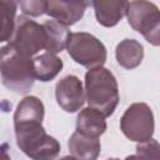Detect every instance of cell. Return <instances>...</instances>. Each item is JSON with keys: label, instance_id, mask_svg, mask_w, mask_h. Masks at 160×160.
Returning a JSON list of instances; mask_svg holds the SVG:
<instances>
[{"label": "cell", "instance_id": "cell-1", "mask_svg": "<svg viewBox=\"0 0 160 160\" xmlns=\"http://www.w3.org/2000/svg\"><path fill=\"white\" fill-rule=\"evenodd\" d=\"M85 100L90 108L99 110L105 118L114 114L119 100V85L114 74L102 66L90 69L85 74Z\"/></svg>", "mask_w": 160, "mask_h": 160}, {"label": "cell", "instance_id": "cell-8", "mask_svg": "<svg viewBox=\"0 0 160 160\" xmlns=\"http://www.w3.org/2000/svg\"><path fill=\"white\" fill-rule=\"evenodd\" d=\"M55 99L66 112H76L85 102V91L81 80L75 75H66L56 82Z\"/></svg>", "mask_w": 160, "mask_h": 160}, {"label": "cell", "instance_id": "cell-4", "mask_svg": "<svg viewBox=\"0 0 160 160\" xmlns=\"http://www.w3.org/2000/svg\"><path fill=\"white\" fill-rule=\"evenodd\" d=\"M66 50L71 59L88 70L100 68L106 61L105 45L92 34L89 32H70Z\"/></svg>", "mask_w": 160, "mask_h": 160}, {"label": "cell", "instance_id": "cell-21", "mask_svg": "<svg viewBox=\"0 0 160 160\" xmlns=\"http://www.w3.org/2000/svg\"><path fill=\"white\" fill-rule=\"evenodd\" d=\"M76 1L82 2L84 5H86V8H88V6H90V4H91V0H76Z\"/></svg>", "mask_w": 160, "mask_h": 160}, {"label": "cell", "instance_id": "cell-19", "mask_svg": "<svg viewBox=\"0 0 160 160\" xmlns=\"http://www.w3.org/2000/svg\"><path fill=\"white\" fill-rule=\"evenodd\" d=\"M159 142L155 139L146 140L144 142H138L136 145V156L144 159H158L159 158Z\"/></svg>", "mask_w": 160, "mask_h": 160}, {"label": "cell", "instance_id": "cell-5", "mask_svg": "<svg viewBox=\"0 0 160 160\" xmlns=\"http://www.w3.org/2000/svg\"><path fill=\"white\" fill-rule=\"evenodd\" d=\"M129 25L140 32L154 46L160 44V12L159 8L149 0H132L126 10Z\"/></svg>", "mask_w": 160, "mask_h": 160}, {"label": "cell", "instance_id": "cell-2", "mask_svg": "<svg viewBox=\"0 0 160 160\" xmlns=\"http://www.w3.org/2000/svg\"><path fill=\"white\" fill-rule=\"evenodd\" d=\"M0 75L4 86L16 94L28 92L36 79L31 56L21 54L10 42L0 49Z\"/></svg>", "mask_w": 160, "mask_h": 160}, {"label": "cell", "instance_id": "cell-14", "mask_svg": "<svg viewBox=\"0 0 160 160\" xmlns=\"http://www.w3.org/2000/svg\"><path fill=\"white\" fill-rule=\"evenodd\" d=\"M115 56L118 64L124 69H135L144 59V46L135 39H124L118 44Z\"/></svg>", "mask_w": 160, "mask_h": 160}, {"label": "cell", "instance_id": "cell-16", "mask_svg": "<svg viewBox=\"0 0 160 160\" xmlns=\"http://www.w3.org/2000/svg\"><path fill=\"white\" fill-rule=\"evenodd\" d=\"M35 78L42 82L51 81L58 76V74L62 69V60L58 58L55 54L44 52L32 59Z\"/></svg>", "mask_w": 160, "mask_h": 160}, {"label": "cell", "instance_id": "cell-12", "mask_svg": "<svg viewBox=\"0 0 160 160\" xmlns=\"http://www.w3.org/2000/svg\"><path fill=\"white\" fill-rule=\"evenodd\" d=\"M45 108L42 101L36 96H25L16 106L14 112V126L31 122L42 124Z\"/></svg>", "mask_w": 160, "mask_h": 160}, {"label": "cell", "instance_id": "cell-9", "mask_svg": "<svg viewBox=\"0 0 160 160\" xmlns=\"http://www.w3.org/2000/svg\"><path fill=\"white\" fill-rule=\"evenodd\" d=\"M85 10L86 5L76 0H48L45 14L66 26H71L84 16Z\"/></svg>", "mask_w": 160, "mask_h": 160}, {"label": "cell", "instance_id": "cell-18", "mask_svg": "<svg viewBox=\"0 0 160 160\" xmlns=\"http://www.w3.org/2000/svg\"><path fill=\"white\" fill-rule=\"evenodd\" d=\"M21 11L31 18L41 16L46 12L48 0H19Z\"/></svg>", "mask_w": 160, "mask_h": 160}, {"label": "cell", "instance_id": "cell-17", "mask_svg": "<svg viewBox=\"0 0 160 160\" xmlns=\"http://www.w3.org/2000/svg\"><path fill=\"white\" fill-rule=\"evenodd\" d=\"M19 0H0V42L10 40L16 19Z\"/></svg>", "mask_w": 160, "mask_h": 160}, {"label": "cell", "instance_id": "cell-11", "mask_svg": "<svg viewBox=\"0 0 160 160\" xmlns=\"http://www.w3.org/2000/svg\"><path fill=\"white\" fill-rule=\"evenodd\" d=\"M106 130V121L105 116L94 108H85L82 109L76 118V131L91 136V138H100Z\"/></svg>", "mask_w": 160, "mask_h": 160}, {"label": "cell", "instance_id": "cell-15", "mask_svg": "<svg viewBox=\"0 0 160 160\" xmlns=\"http://www.w3.org/2000/svg\"><path fill=\"white\" fill-rule=\"evenodd\" d=\"M42 26L46 35L45 50L51 54L61 52L68 44V39L70 35L69 28L56 20H48L42 24Z\"/></svg>", "mask_w": 160, "mask_h": 160}, {"label": "cell", "instance_id": "cell-20", "mask_svg": "<svg viewBox=\"0 0 160 160\" xmlns=\"http://www.w3.org/2000/svg\"><path fill=\"white\" fill-rule=\"evenodd\" d=\"M10 159V155L8 154V146L0 145V160H8Z\"/></svg>", "mask_w": 160, "mask_h": 160}, {"label": "cell", "instance_id": "cell-3", "mask_svg": "<svg viewBox=\"0 0 160 160\" xmlns=\"http://www.w3.org/2000/svg\"><path fill=\"white\" fill-rule=\"evenodd\" d=\"M15 138L19 149L34 160H51L60 152L59 141L48 135L42 124L31 122L15 125Z\"/></svg>", "mask_w": 160, "mask_h": 160}, {"label": "cell", "instance_id": "cell-6", "mask_svg": "<svg viewBox=\"0 0 160 160\" xmlns=\"http://www.w3.org/2000/svg\"><path fill=\"white\" fill-rule=\"evenodd\" d=\"M120 130L131 141L144 142L150 140L155 130L151 108L145 102L131 104L120 119Z\"/></svg>", "mask_w": 160, "mask_h": 160}, {"label": "cell", "instance_id": "cell-7", "mask_svg": "<svg viewBox=\"0 0 160 160\" xmlns=\"http://www.w3.org/2000/svg\"><path fill=\"white\" fill-rule=\"evenodd\" d=\"M10 44L24 55H36L40 50L45 49L46 35L44 26L24 15L18 16Z\"/></svg>", "mask_w": 160, "mask_h": 160}, {"label": "cell", "instance_id": "cell-10", "mask_svg": "<svg viewBox=\"0 0 160 160\" xmlns=\"http://www.w3.org/2000/svg\"><path fill=\"white\" fill-rule=\"evenodd\" d=\"M96 21L105 26L112 28L126 15L129 0H91Z\"/></svg>", "mask_w": 160, "mask_h": 160}, {"label": "cell", "instance_id": "cell-13", "mask_svg": "<svg viewBox=\"0 0 160 160\" xmlns=\"http://www.w3.org/2000/svg\"><path fill=\"white\" fill-rule=\"evenodd\" d=\"M69 152L75 159L94 160L99 156L101 145L99 138H91L75 131L68 142Z\"/></svg>", "mask_w": 160, "mask_h": 160}]
</instances>
